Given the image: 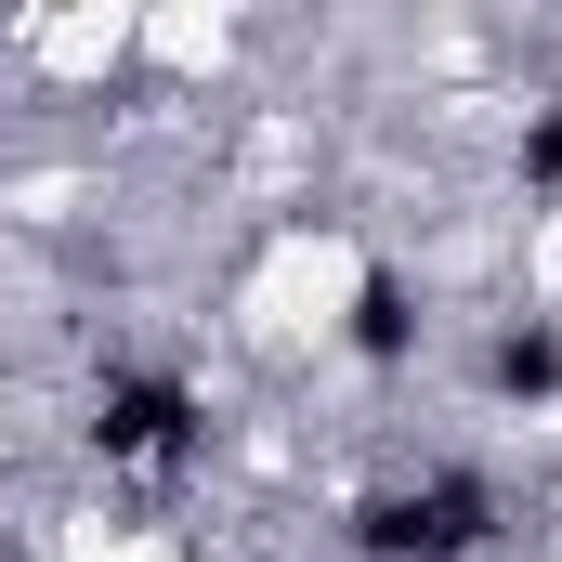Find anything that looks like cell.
I'll list each match as a JSON object with an SVG mask.
<instances>
[{
  "label": "cell",
  "mask_w": 562,
  "mask_h": 562,
  "mask_svg": "<svg viewBox=\"0 0 562 562\" xmlns=\"http://www.w3.org/2000/svg\"><path fill=\"white\" fill-rule=\"evenodd\" d=\"M79 445L105 458V471H196L210 458V393L183 380V367H105L92 380V406H79Z\"/></svg>",
  "instance_id": "2"
},
{
  "label": "cell",
  "mask_w": 562,
  "mask_h": 562,
  "mask_svg": "<svg viewBox=\"0 0 562 562\" xmlns=\"http://www.w3.org/2000/svg\"><path fill=\"white\" fill-rule=\"evenodd\" d=\"M524 183L562 196V105H537V132H524Z\"/></svg>",
  "instance_id": "5"
},
{
  "label": "cell",
  "mask_w": 562,
  "mask_h": 562,
  "mask_svg": "<svg viewBox=\"0 0 562 562\" xmlns=\"http://www.w3.org/2000/svg\"><path fill=\"white\" fill-rule=\"evenodd\" d=\"M510 524H524V510H510V484H497V471L431 458V471L367 484V497L340 510V550H353V562H484Z\"/></svg>",
  "instance_id": "1"
},
{
  "label": "cell",
  "mask_w": 562,
  "mask_h": 562,
  "mask_svg": "<svg viewBox=\"0 0 562 562\" xmlns=\"http://www.w3.org/2000/svg\"><path fill=\"white\" fill-rule=\"evenodd\" d=\"M419 327H431V301H419V276H406V262H367V276H353V314H340L353 367H380V380H393V367L419 353Z\"/></svg>",
  "instance_id": "4"
},
{
  "label": "cell",
  "mask_w": 562,
  "mask_h": 562,
  "mask_svg": "<svg viewBox=\"0 0 562 562\" xmlns=\"http://www.w3.org/2000/svg\"><path fill=\"white\" fill-rule=\"evenodd\" d=\"M471 393L484 406H562V314H497L484 327V353H471Z\"/></svg>",
  "instance_id": "3"
}]
</instances>
